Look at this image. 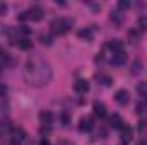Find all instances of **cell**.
Segmentation results:
<instances>
[{
  "instance_id": "cell-25",
  "label": "cell",
  "mask_w": 147,
  "mask_h": 145,
  "mask_svg": "<svg viewBox=\"0 0 147 145\" xmlns=\"http://www.w3.org/2000/svg\"><path fill=\"white\" fill-rule=\"evenodd\" d=\"M39 145H51V144H50V142H48V140H46V138H43V140H41V142H39Z\"/></svg>"
},
{
  "instance_id": "cell-22",
  "label": "cell",
  "mask_w": 147,
  "mask_h": 145,
  "mask_svg": "<svg viewBox=\"0 0 147 145\" xmlns=\"http://www.w3.org/2000/svg\"><path fill=\"white\" fill-rule=\"evenodd\" d=\"M7 92H9V87L3 84V82H0V97H3V96H7Z\"/></svg>"
},
{
  "instance_id": "cell-17",
  "label": "cell",
  "mask_w": 147,
  "mask_h": 145,
  "mask_svg": "<svg viewBox=\"0 0 147 145\" xmlns=\"http://www.w3.org/2000/svg\"><path fill=\"white\" fill-rule=\"evenodd\" d=\"M79 38L86 39V41H91L92 39V31L91 29H82V31H79Z\"/></svg>"
},
{
  "instance_id": "cell-24",
  "label": "cell",
  "mask_w": 147,
  "mask_h": 145,
  "mask_svg": "<svg viewBox=\"0 0 147 145\" xmlns=\"http://www.w3.org/2000/svg\"><path fill=\"white\" fill-rule=\"evenodd\" d=\"M5 12H7V3L5 2H0V15L5 14Z\"/></svg>"
},
{
  "instance_id": "cell-4",
  "label": "cell",
  "mask_w": 147,
  "mask_h": 145,
  "mask_svg": "<svg viewBox=\"0 0 147 145\" xmlns=\"http://www.w3.org/2000/svg\"><path fill=\"white\" fill-rule=\"evenodd\" d=\"M24 140H26V132L22 128H14L10 132V144L12 145H22Z\"/></svg>"
},
{
  "instance_id": "cell-9",
  "label": "cell",
  "mask_w": 147,
  "mask_h": 145,
  "mask_svg": "<svg viewBox=\"0 0 147 145\" xmlns=\"http://www.w3.org/2000/svg\"><path fill=\"white\" fill-rule=\"evenodd\" d=\"M125 62H127V53H125V50H120V51L113 53V56H111V63H113V65H123Z\"/></svg>"
},
{
  "instance_id": "cell-21",
  "label": "cell",
  "mask_w": 147,
  "mask_h": 145,
  "mask_svg": "<svg viewBox=\"0 0 147 145\" xmlns=\"http://www.w3.org/2000/svg\"><path fill=\"white\" fill-rule=\"evenodd\" d=\"M128 7H130V2H128V0H120V2H118V9L125 10V9H128Z\"/></svg>"
},
{
  "instance_id": "cell-18",
  "label": "cell",
  "mask_w": 147,
  "mask_h": 145,
  "mask_svg": "<svg viewBox=\"0 0 147 145\" xmlns=\"http://www.w3.org/2000/svg\"><path fill=\"white\" fill-rule=\"evenodd\" d=\"M111 21H113L115 24L120 26V24L123 22V14H120V12H113V14H111Z\"/></svg>"
},
{
  "instance_id": "cell-11",
  "label": "cell",
  "mask_w": 147,
  "mask_h": 145,
  "mask_svg": "<svg viewBox=\"0 0 147 145\" xmlns=\"http://www.w3.org/2000/svg\"><path fill=\"white\" fill-rule=\"evenodd\" d=\"M120 132H121V140H123V142H130V140H132V128H130V126L123 125V126L120 128Z\"/></svg>"
},
{
  "instance_id": "cell-2",
  "label": "cell",
  "mask_w": 147,
  "mask_h": 145,
  "mask_svg": "<svg viewBox=\"0 0 147 145\" xmlns=\"http://www.w3.org/2000/svg\"><path fill=\"white\" fill-rule=\"evenodd\" d=\"M70 28H72V21H70V19L60 17V19H55V21L51 22V33H53L55 36H63V34H67V33L70 31Z\"/></svg>"
},
{
  "instance_id": "cell-13",
  "label": "cell",
  "mask_w": 147,
  "mask_h": 145,
  "mask_svg": "<svg viewBox=\"0 0 147 145\" xmlns=\"http://www.w3.org/2000/svg\"><path fill=\"white\" fill-rule=\"evenodd\" d=\"M39 121H41L43 125H50V123L53 121V114H51L50 111H41V113H39Z\"/></svg>"
},
{
  "instance_id": "cell-12",
  "label": "cell",
  "mask_w": 147,
  "mask_h": 145,
  "mask_svg": "<svg viewBox=\"0 0 147 145\" xmlns=\"http://www.w3.org/2000/svg\"><path fill=\"white\" fill-rule=\"evenodd\" d=\"M110 125L113 128H116V130H120L121 126H123V119H121V116L120 114H113L110 118Z\"/></svg>"
},
{
  "instance_id": "cell-23",
  "label": "cell",
  "mask_w": 147,
  "mask_h": 145,
  "mask_svg": "<svg viewBox=\"0 0 147 145\" xmlns=\"http://www.w3.org/2000/svg\"><path fill=\"white\" fill-rule=\"evenodd\" d=\"M99 80H101V82H103V85H106V87H108V85H111V79L108 77V75H105V77H101ZM101 82H99V84H101Z\"/></svg>"
},
{
  "instance_id": "cell-1",
  "label": "cell",
  "mask_w": 147,
  "mask_h": 145,
  "mask_svg": "<svg viewBox=\"0 0 147 145\" xmlns=\"http://www.w3.org/2000/svg\"><path fill=\"white\" fill-rule=\"evenodd\" d=\"M53 70L51 65L41 58V56H31L24 65V80L31 87H45L51 82Z\"/></svg>"
},
{
  "instance_id": "cell-15",
  "label": "cell",
  "mask_w": 147,
  "mask_h": 145,
  "mask_svg": "<svg viewBox=\"0 0 147 145\" xmlns=\"http://www.w3.org/2000/svg\"><path fill=\"white\" fill-rule=\"evenodd\" d=\"M19 48L21 50H31V46H33V43L28 39V38H19Z\"/></svg>"
},
{
  "instance_id": "cell-16",
  "label": "cell",
  "mask_w": 147,
  "mask_h": 145,
  "mask_svg": "<svg viewBox=\"0 0 147 145\" xmlns=\"http://www.w3.org/2000/svg\"><path fill=\"white\" fill-rule=\"evenodd\" d=\"M137 92H139L140 96L147 97V80H142V82H139V85H137Z\"/></svg>"
},
{
  "instance_id": "cell-19",
  "label": "cell",
  "mask_w": 147,
  "mask_h": 145,
  "mask_svg": "<svg viewBox=\"0 0 147 145\" xmlns=\"http://www.w3.org/2000/svg\"><path fill=\"white\" fill-rule=\"evenodd\" d=\"M139 28L140 29H147V15L139 17Z\"/></svg>"
},
{
  "instance_id": "cell-7",
  "label": "cell",
  "mask_w": 147,
  "mask_h": 145,
  "mask_svg": "<svg viewBox=\"0 0 147 145\" xmlns=\"http://www.w3.org/2000/svg\"><path fill=\"white\" fill-rule=\"evenodd\" d=\"M74 91H75L77 94H87V91H89V82L84 80V79L75 80V82H74Z\"/></svg>"
},
{
  "instance_id": "cell-8",
  "label": "cell",
  "mask_w": 147,
  "mask_h": 145,
  "mask_svg": "<svg viewBox=\"0 0 147 145\" xmlns=\"http://www.w3.org/2000/svg\"><path fill=\"white\" fill-rule=\"evenodd\" d=\"M12 130H14V126L9 119H0V137H10Z\"/></svg>"
},
{
  "instance_id": "cell-26",
  "label": "cell",
  "mask_w": 147,
  "mask_h": 145,
  "mask_svg": "<svg viewBox=\"0 0 147 145\" xmlns=\"http://www.w3.org/2000/svg\"><path fill=\"white\" fill-rule=\"evenodd\" d=\"M139 145H147V144H142V142H140V144H139Z\"/></svg>"
},
{
  "instance_id": "cell-10",
  "label": "cell",
  "mask_w": 147,
  "mask_h": 145,
  "mask_svg": "<svg viewBox=\"0 0 147 145\" xmlns=\"http://www.w3.org/2000/svg\"><path fill=\"white\" fill-rule=\"evenodd\" d=\"M92 109H94V114H96V116H99V118H105V116H106V106H105V103L94 101Z\"/></svg>"
},
{
  "instance_id": "cell-14",
  "label": "cell",
  "mask_w": 147,
  "mask_h": 145,
  "mask_svg": "<svg viewBox=\"0 0 147 145\" xmlns=\"http://www.w3.org/2000/svg\"><path fill=\"white\" fill-rule=\"evenodd\" d=\"M108 48L111 50V55L113 53H116V51H120V50H123V44L118 41V39H115V41H111L110 44H108Z\"/></svg>"
},
{
  "instance_id": "cell-5",
  "label": "cell",
  "mask_w": 147,
  "mask_h": 145,
  "mask_svg": "<svg viewBox=\"0 0 147 145\" xmlns=\"http://www.w3.org/2000/svg\"><path fill=\"white\" fill-rule=\"evenodd\" d=\"M94 128V118L92 116H82L80 121H79V130L80 132H91Z\"/></svg>"
},
{
  "instance_id": "cell-6",
  "label": "cell",
  "mask_w": 147,
  "mask_h": 145,
  "mask_svg": "<svg viewBox=\"0 0 147 145\" xmlns=\"http://www.w3.org/2000/svg\"><path fill=\"white\" fill-rule=\"evenodd\" d=\"M115 101H116L118 104H121V106L128 104V101H130V94H128V91H125V89H118V91L115 92Z\"/></svg>"
},
{
  "instance_id": "cell-20",
  "label": "cell",
  "mask_w": 147,
  "mask_h": 145,
  "mask_svg": "<svg viewBox=\"0 0 147 145\" xmlns=\"http://www.w3.org/2000/svg\"><path fill=\"white\" fill-rule=\"evenodd\" d=\"M39 41H41L43 44H46V46H50V44H51V38L46 36V34H41V36H39Z\"/></svg>"
},
{
  "instance_id": "cell-3",
  "label": "cell",
  "mask_w": 147,
  "mask_h": 145,
  "mask_svg": "<svg viewBox=\"0 0 147 145\" xmlns=\"http://www.w3.org/2000/svg\"><path fill=\"white\" fill-rule=\"evenodd\" d=\"M43 9L39 7V5H33L31 9H28L26 12H24V15H26V19H29V21H41L43 19Z\"/></svg>"
}]
</instances>
